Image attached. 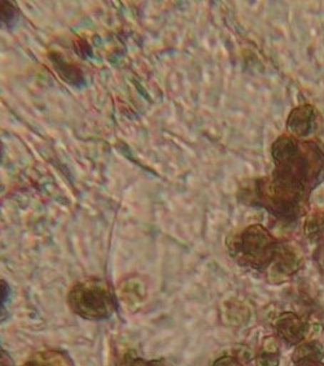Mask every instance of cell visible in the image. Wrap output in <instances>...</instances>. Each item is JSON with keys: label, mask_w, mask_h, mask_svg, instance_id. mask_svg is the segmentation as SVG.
<instances>
[{"label": "cell", "mask_w": 324, "mask_h": 366, "mask_svg": "<svg viewBox=\"0 0 324 366\" xmlns=\"http://www.w3.org/2000/svg\"><path fill=\"white\" fill-rule=\"evenodd\" d=\"M274 170L255 179L249 203L280 219H296L308 211L311 192L324 181V151L317 142L287 134L273 144Z\"/></svg>", "instance_id": "obj_1"}, {"label": "cell", "mask_w": 324, "mask_h": 366, "mask_svg": "<svg viewBox=\"0 0 324 366\" xmlns=\"http://www.w3.org/2000/svg\"><path fill=\"white\" fill-rule=\"evenodd\" d=\"M227 244L230 254L239 264L254 269H265L271 262H276L283 249L262 226H249Z\"/></svg>", "instance_id": "obj_2"}, {"label": "cell", "mask_w": 324, "mask_h": 366, "mask_svg": "<svg viewBox=\"0 0 324 366\" xmlns=\"http://www.w3.org/2000/svg\"><path fill=\"white\" fill-rule=\"evenodd\" d=\"M68 303L78 316L99 321L112 316L117 307V297L106 282L87 280L71 287Z\"/></svg>", "instance_id": "obj_3"}, {"label": "cell", "mask_w": 324, "mask_h": 366, "mask_svg": "<svg viewBox=\"0 0 324 366\" xmlns=\"http://www.w3.org/2000/svg\"><path fill=\"white\" fill-rule=\"evenodd\" d=\"M315 121V109L311 106H301L292 111L287 127L290 135L303 139L314 133Z\"/></svg>", "instance_id": "obj_4"}, {"label": "cell", "mask_w": 324, "mask_h": 366, "mask_svg": "<svg viewBox=\"0 0 324 366\" xmlns=\"http://www.w3.org/2000/svg\"><path fill=\"white\" fill-rule=\"evenodd\" d=\"M276 327L280 337L289 343H297L298 340H301L305 332V326L301 320L292 313H287L279 318V321L276 322Z\"/></svg>", "instance_id": "obj_5"}, {"label": "cell", "mask_w": 324, "mask_h": 366, "mask_svg": "<svg viewBox=\"0 0 324 366\" xmlns=\"http://www.w3.org/2000/svg\"><path fill=\"white\" fill-rule=\"evenodd\" d=\"M52 63L55 64V68L60 73V76L66 79L68 82H71L73 85H78L79 82H83V77L81 71H78L74 64H69L66 60H64L63 57L59 54H54L52 56Z\"/></svg>", "instance_id": "obj_6"}, {"label": "cell", "mask_w": 324, "mask_h": 366, "mask_svg": "<svg viewBox=\"0 0 324 366\" xmlns=\"http://www.w3.org/2000/svg\"><path fill=\"white\" fill-rule=\"evenodd\" d=\"M20 8L12 1H0V29L11 30L20 21Z\"/></svg>", "instance_id": "obj_7"}, {"label": "cell", "mask_w": 324, "mask_h": 366, "mask_svg": "<svg viewBox=\"0 0 324 366\" xmlns=\"http://www.w3.org/2000/svg\"><path fill=\"white\" fill-rule=\"evenodd\" d=\"M24 366H71L69 360L57 352H46L38 355Z\"/></svg>", "instance_id": "obj_8"}, {"label": "cell", "mask_w": 324, "mask_h": 366, "mask_svg": "<svg viewBox=\"0 0 324 366\" xmlns=\"http://www.w3.org/2000/svg\"><path fill=\"white\" fill-rule=\"evenodd\" d=\"M11 299V286L7 282L0 280V322L8 316V302Z\"/></svg>", "instance_id": "obj_9"}, {"label": "cell", "mask_w": 324, "mask_h": 366, "mask_svg": "<svg viewBox=\"0 0 324 366\" xmlns=\"http://www.w3.org/2000/svg\"><path fill=\"white\" fill-rule=\"evenodd\" d=\"M121 366H170L163 362L162 360H155V361H146V360L136 359L131 356H126L122 365Z\"/></svg>", "instance_id": "obj_10"}, {"label": "cell", "mask_w": 324, "mask_h": 366, "mask_svg": "<svg viewBox=\"0 0 324 366\" xmlns=\"http://www.w3.org/2000/svg\"><path fill=\"white\" fill-rule=\"evenodd\" d=\"M311 221H314V222H317L318 225L323 226L324 227V216H319V217H315V219H313ZM310 232L313 237L320 235V237L324 239V232L313 230V232ZM315 256H317L318 262H320V264H323L324 265V244H320V246H319V248L317 249V252H315Z\"/></svg>", "instance_id": "obj_11"}, {"label": "cell", "mask_w": 324, "mask_h": 366, "mask_svg": "<svg viewBox=\"0 0 324 366\" xmlns=\"http://www.w3.org/2000/svg\"><path fill=\"white\" fill-rule=\"evenodd\" d=\"M214 366H243L240 364L239 361L236 359H233L231 356H226V357H222V359H219Z\"/></svg>", "instance_id": "obj_12"}, {"label": "cell", "mask_w": 324, "mask_h": 366, "mask_svg": "<svg viewBox=\"0 0 324 366\" xmlns=\"http://www.w3.org/2000/svg\"><path fill=\"white\" fill-rule=\"evenodd\" d=\"M0 366H12V360L9 359L7 353L0 347Z\"/></svg>", "instance_id": "obj_13"}, {"label": "cell", "mask_w": 324, "mask_h": 366, "mask_svg": "<svg viewBox=\"0 0 324 366\" xmlns=\"http://www.w3.org/2000/svg\"><path fill=\"white\" fill-rule=\"evenodd\" d=\"M296 366H324L319 362V360H300L297 361Z\"/></svg>", "instance_id": "obj_14"}, {"label": "cell", "mask_w": 324, "mask_h": 366, "mask_svg": "<svg viewBox=\"0 0 324 366\" xmlns=\"http://www.w3.org/2000/svg\"><path fill=\"white\" fill-rule=\"evenodd\" d=\"M3 155H4V146H3V143L0 141V162L3 160Z\"/></svg>", "instance_id": "obj_15"}]
</instances>
